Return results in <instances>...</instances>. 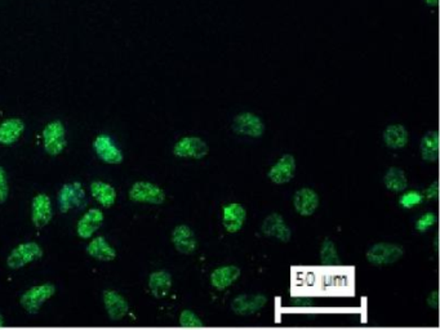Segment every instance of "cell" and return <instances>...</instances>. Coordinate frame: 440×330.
I'll use <instances>...</instances> for the list:
<instances>
[{
    "label": "cell",
    "instance_id": "cell-32",
    "mask_svg": "<svg viewBox=\"0 0 440 330\" xmlns=\"http://www.w3.org/2000/svg\"><path fill=\"white\" fill-rule=\"evenodd\" d=\"M439 195V182L435 181L433 185L426 190V196L429 199H436Z\"/></svg>",
    "mask_w": 440,
    "mask_h": 330
},
{
    "label": "cell",
    "instance_id": "cell-28",
    "mask_svg": "<svg viewBox=\"0 0 440 330\" xmlns=\"http://www.w3.org/2000/svg\"><path fill=\"white\" fill-rule=\"evenodd\" d=\"M179 324L185 328H200V326H203L201 320L197 316V314L193 312L192 309L182 311V314L179 315Z\"/></svg>",
    "mask_w": 440,
    "mask_h": 330
},
{
    "label": "cell",
    "instance_id": "cell-22",
    "mask_svg": "<svg viewBox=\"0 0 440 330\" xmlns=\"http://www.w3.org/2000/svg\"><path fill=\"white\" fill-rule=\"evenodd\" d=\"M171 288H172V275L168 271L160 270L149 276V289L155 298L162 299L168 296Z\"/></svg>",
    "mask_w": 440,
    "mask_h": 330
},
{
    "label": "cell",
    "instance_id": "cell-14",
    "mask_svg": "<svg viewBox=\"0 0 440 330\" xmlns=\"http://www.w3.org/2000/svg\"><path fill=\"white\" fill-rule=\"evenodd\" d=\"M103 304L112 321H120L130 311V304L117 290L103 292Z\"/></svg>",
    "mask_w": 440,
    "mask_h": 330
},
{
    "label": "cell",
    "instance_id": "cell-8",
    "mask_svg": "<svg viewBox=\"0 0 440 330\" xmlns=\"http://www.w3.org/2000/svg\"><path fill=\"white\" fill-rule=\"evenodd\" d=\"M208 151V144L199 137H184L173 146V154L177 158L199 160L206 158Z\"/></svg>",
    "mask_w": 440,
    "mask_h": 330
},
{
    "label": "cell",
    "instance_id": "cell-25",
    "mask_svg": "<svg viewBox=\"0 0 440 330\" xmlns=\"http://www.w3.org/2000/svg\"><path fill=\"white\" fill-rule=\"evenodd\" d=\"M421 155L425 161H436L439 159V133L427 132L421 139Z\"/></svg>",
    "mask_w": 440,
    "mask_h": 330
},
{
    "label": "cell",
    "instance_id": "cell-6",
    "mask_svg": "<svg viewBox=\"0 0 440 330\" xmlns=\"http://www.w3.org/2000/svg\"><path fill=\"white\" fill-rule=\"evenodd\" d=\"M93 150L103 163L117 165L123 163V151L109 134H98L93 141Z\"/></svg>",
    "mask_w": 440,
    "mask_h": 330
},
{
    "label": "cell",
    "instance_id": "cell-23",
    "mask_svg": "<svg viewBox=\"0 0 440 330\" xmlns=\"http://www.w3.org/2000/svg\"><path fill=\"white\" fill-rule=\"evenodd\" d=\"M241 268L236 266H225L214 270L211 275V282L217 290H225L230 285H233L241 276Z\"/></svg>",
    "mask_w": 440,
    "mask_h": 330
},
{
    "label": "cell",
    "instance_id": "cell-15",
    "mask_svg": "<svg viewBox=\"0 0 440 330\" xmlns=\"http://www.w3.org/2000/svg\"><path fill=\"white\" fill-rule=\"evenodd\" d=\"M261 230L262 233L268 238H276L283 243H288L292 238V233L289 227L286 225L281 214H270L268 217H266L262 222Z\"/></svg>",
    "mask_w": 440,
    "mask_h": 330
},
{
    "label": "cell",
    "instance_id": "cell-1",
    "mask_svg": "<svg viewBox=\"0 0 440 330\" xmlns=\"http://www.w3.org/2000/svg\"><path fill=\"white\" fill-rule=\"evenodd\" d=\"M56 294V287L51 282H44L41 285H35L28 288L22 296L20 303L22 309L30 315H35L41 311L43 304Z\"/></svg>",
    "mask_w": 440,
    "mask_h": 330
},
{
    "label": "cell",
    "instance_id": "cell-9",
    "mask_svg": "<svg viewBox=\"0 0 440 330\" xmlns=\"http://www.w3.org/2000/svg\"><path fill=\"white\" fill-rule=\"evenodd\" d=\"M233 129L238 134L248 137L260 138L265 133V124L252 112H243L234 117Z\"/></svg>",
    "mask_w": 440,
    "mask_h": 330
},
{
    "label": "cell",
    "instance_id": "cell-11",
    "mask_svg": "<svg viewBox=\"0 0 440 330\" xmlns=\"http://www.w3.org/2000/svg\"><path fill=\"white\" fill-rule=\"evenodd\" d=\"M103 220L105 217L101 209L98 208L88 209L76 223V234L83 240H88L90 238H93L100 230V227L103 226Z\"/></svg>",
    "mask_w": 440,
    "mask_h": 330
},
{
    "label": "cell",
    "instance_id": "cell-4",
    "mask_svg": "<svg viewBox=\"0 0 440 330\" xmlns=\"http://www.w3.org/2000/svg\"><path fill=\"white\" fill-rule=\"evenodd\" d=\"M404 255V249L390 243H379L372 245L367 252V261L373 266H385L399 261Z\"/></svg>",
    "mask_w": 440,
    "mask_h": 330
},
{
    "label": "cell",
    "instance_id": "cell-31",
    "mask_svg": "<svg viewBox=\"0 0 440 330\" xmlns=\"http://www.w3.org/2000/svg\"><path fill=\"white\" fill-rule=\"evenodd\" d=\"M9 196V186H8L7 173L3 166H0V204L6 203Z\"/></svg>",
    "mask_w": 440,
    "mask_h": 330
},
{
    "label": "cell",
    "instance_id": "cell-21",
    "mask_svg": "<svg viewBox=\"0 0 440 330\" xmlns=\"http://www.w3.org/2000/svg\"><path fill=\"white\" fill-rule=\"evenodd\" d=\"M90 191L92 198L106 209L111 208L117 201L115 188L103 181H93L90 185Z\"/></svg>",
    "mask_w": 440,
    "mask_h": 330
},
{
    "label": "cell",
    "instance_id": "cell-20",
    "mask_svg": "<svg viewBox=\"0 0 440 330\" xmlns=\"http://www.w3.org/2000/svg\"><path fill=\"white\" fill-rule=\"evenodd\" d=\"M25 132V123L19 117H9L0 123V144L12 146Z\"/></svg>",
    "mask_w": 440,
    "mask_h": 330
},
{
    "label": "cell",
    "instance_id": "cell-19",
    "mask_svg": "<svg viewBox=\"0 0 440 330\" xmlns=\"http://www.w3.org/2000/svg\"><path fill=\"white\" fill-rule=\"evenodd\" d=\"M85 250L88 255L96 261L111 262L117 258V250L103 236L90 238V241Z\"/></svg>",
    "mask_w": 440,
    "mask_h": 330
},
{
    "label": "cell",
    "instance_id": "cell-10",
    "mask_svg": "<svg viewBox=\"0 0 440 330\" xmlns=\"http://www.w3.org/2000/svg\"><path fill=\"white\" fill-rule=\"evenodd\" d=\"M295 173H296V159L290 154H286L270 168L268 177L276 185H284L292 181L295 177Z\"/></svg>",
    "mask_w": 440,
    "mask_h": 330
},
{
    "label": "cell",
    "instance_id": "cell-7",
    "mask_svg": "<svg viewBox=\"0 0 440 330\" xmlns=\"http://www.w3.org/2000/svg\"><path fill=\"white\" fill-rule=\"evenodd\" d=\"M85 204V191L79 182L62 186L58 193V206L62 213H68L73 209H79Z\"/></svg>",
    "mask_w": 440,
    "mask_h": 330
},
{
    "label": "cell",
    "instance_id": "cell-16",
    "mask_svg": "<svg viewBox=\"0 0 440 330\" xmlns=\"http://www.w3.org/2000/svg\"><path fill=\"white\" fill-rule=\"evenodd\" d=\"M246 220H247V211L241 204L233 203L224 208L222 222H224V227L227 233L234 234V233L241 231L246 223Z\"/></svg>",
    "mask_w": 440,
    "mask_h": 330
},
{
    "label": "cell",
    "instance_id": "cell-13",
    "mask_svg": "<svg viewBox=\"0 0 440 330\" xmlns=\"http://www.w3.org/2000/svg\"><path fill=\"white\" fill-rule=\"evenodd\" d=\"M266 302L268 298L262 294H241L235 297L234 301L231 302V309L235 315L249 316L260 311Z\"/></svg>",
    "mask_w": 440,
    "mask_h": 330
},
{
    "label": "cell",
    "instance_id": "cell-33",
    "mask_svg": "<svg viewBox=\"0 0 440 330\" xmlns=\"http://www.w3.org/2000/svg\"><path fill=\"white\" fill-rule=\"evenodd\" d=\"M427 304L431 307V309H436L439 307V293L438 290L433 292L429 298H427Z\"/></svg>",
    "mask_w": 440,
    "mask_h": 330
},
{
    "label": "cell",
    "instance_id": "cell-17",
    "mask_svg": "<svg viewBox=\"0 0 440 330\" xmlns=\"http://www.w3.org/2000/svg\"><path fill=\"white\" fill-rule=\"evenodd\" d=\"M293 206L300 215L310 217L317 212L318 206H319V196L314 190L303 187L295 193Z\"/></svg>",
    "mask_w": 440,
    "mask_h": 330
},
{
    "label": "cell",
    "instance_id": "cell-27",
    "mask_svg": "<svg viewBox=\"0 0 440 330\" xmlns=\"http://www.w3.org/2000/svg\"><path fill=\"white\" fill-rule=\"evenodd\" d=\"M320 258H322V263L324 266H337L340 261H338L336 245L333 241L330 239L324 240L322 250H320Z\"/></svg>",
    "mask_w": 440,
    "mask_h": 330
},
{
    "label": "cell",
    "instance_id": "cell-35",
    "mask_svg": "<svg viewBox=\"0 0 440 330\" xmlns=\"http://www.w3.org/2000/svg\"><path fill=\"white\" fill-rule=\"evenodd\" d=\"M3 325H4V317L0 314V326H3Z\"/></svg>",
    "mask_w": 440,
    "mask_h": 330
},
{
    "label": "cell",
    "instance_id": "cell-34",
    "mask_svg": "<svg viewBox=\"0 0 440 330\" xmlns=\"http://www.w3.org/2000/svg\"><path fill=\"white\" fill-rule=\"evenodd\" d=\"M424 1H425V4L429 6V7H436L438 3H439V0H424Z\"/></svg>",
    "mask_w": 440,
    "mask_h": 330
},
{
    "label": "cell",
    "instance_id": "cell-29",
    "mask_svg": "<svg viewBox=\"0 0 440 330\" xmlns=\"http://www.w3.org/2000/svg\"><path fill=\"white\" fill-rule=\"evenodd\" d=\"M424 196L422 193L419 191H409V193H404L402 198H400V206L406 209H411L413 206H419L422 203Z\"/></svg>",
    "mask_w": 440,
    "mask_h": 330
},
{
    "label": "cell",
    "instance_id": "cell-2",
    "mask_svg": "<svg viewBox=\"0 0 440 330\" xmlns=\"http://www.w3.org/2000/svg\"><path fill=\"white\" fill-rule=\"evenodd\" d=\"M43 146L51 156L60 155L66 147V128L60 120H53L44 127L41 132Z\"/></svg>",
    "mask_w": 440,
    "mask_h": 330
},
{
    "label": "cell",
    "instance_id": "cell-5",
    "mask_svg": "<svg viewBox=\"0 0 440 330\" xmlns=\"http://www.w3.org/2000/svg\"><path fill=\"white\" fill-rule=\"evenodd\" d=\"M130 199L135 203L159 206L164 203L165 193L163 188H160L158 185L152 182L138 181L132 185L131 190H130Z\"/></svg>",
    "mask_w": 440,
    "mask_h": 330
},
{
    "label": "cell",
    "instance_id": "cell-26",
    "mask_svg": "<svg viewBox=\"0 0 440 330\" xmlns=\"http://www.w3.org/2000/svg\"><path fill=\"white\" fill-rule=\"evenodd\" d=\"M384 183L386 188L390 190L392 193H402L407 190L408 187V179H407L406 173L400 168L392 166L384 177Z\"/></svg>",
    "mask_w": 440,
    "mask_h": 330
},
{
    "label": "cell",
    "instance_id": "cell-30",
    "mask_svg": "<svg viewBox=\"0 0 440 330\" xmlns=\"http://www.w3.org/2000/svg\"><path fill=\"white\" fill-rule=\"evenodd\" d=\"M436 223V214L426 213L416 222V230L420 233H425L429 228H431Z\"/></svg>",
    "mask_w": 440,
    "mask_h": 330
},
{
    "label": "cell",
    "instance_id": "cell-24",
    "mask_svg": "<svg viewBox=\"0 0 440 330\" xmlns=\"http://www.w3.org/2000/svg\"><path fill=\"white\" fill-rule=\"evenodd\" d=\"M409 139V133L407 131L404 125L400 124H392L389 125L384 132V142L389 149L392 150H399L406 147Z\"/></svg>",
    "mask_w": 440,
    "mask_h": 330
},
{
    "label": "cell",
    "instance_id": "cell-18",
    "mask_svg": "<svg viewBox=\"0 0 440 330\" xmlns=\"http://www.w3.org/2000/svg\"><path fill=\"white\" fill-rule=\"evenodd\" d=\"M172 243L176 250L182 255H192L197 249V238L193 230L186 225L174 227L172 231Z\"/></svg>",
    "mask_w": 440,
    "mask_h": 330
},
{
    "label": "cell",
    "instance_id": "cell-3",
    "mask_svg": "<svg viewBox=\"0 0 440 330\" xmlns=\"http://www.w3.org/2000/svg\"><path fill=\"white\" fill-rule=\"evenodd\" d=\"M41 257H43V249L38 243L35 241L22 243L12 249V252L8 255L7 266L11 270H20L33 262L41 260Z\"/></svg>",
    "mask_w": 440,
    "mask_h": 330
},
{
    "label": "cell",
    "instance_id": "cell-12",
    "mask_svg": "<svg viewBox=\"0 0 440 330\" xmlns=\"http://www.w3.org/2000/svg\"><path fill=\"white\" fill-rule=\"evenodd\" d=\"M53 217L52 200L46 193H38L31 201V220L36 228L47 226Z\"/></svg>",
    "mask_w": 440,
    "mask_h": 330
}]
</instances>
